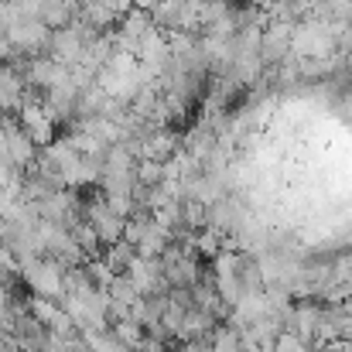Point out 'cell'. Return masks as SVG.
<instances>
[{
	"instance_id": "2",
	"label": "cell",
	"mask_w": 352,
	"mask_h": 352,
	"mask_svg": "<svg viewBox=\"0 0 352 352\" xmlns=\"http://www.w3.org/2000/svg\"><path fill=\"white\" fill-rule=\"evenodd\" d=\"M52 28L41 21V17H21L10 31H7V38H10V45H14V52L21 55V58H38V55H48V48H52Z\"/></svg>"
},
{
	"instance_id": "1",
	"label": "cell",
	"mask_w": 352,
	"mask_h": 352,
	"mask_svg": "<svg viewBox=\"0 0 352 352\" xmlns=\"http://www.w3.org/2000/svg\"><path fill=\"white\" fill-rule=\"evenodd\" d=\"M65 263L55 256H28L21 260V277L28 284V291L34 298H48V301H62L65 294Z\"/></svg>"
},
{
	"instance_id": "3",
	"label": "cell",
	"mask_w": 352,
	"mask_h": 352,
	"mask_svg": "<svg viewBox=\"0 0 352 352\" xmlns=\"http://www.w3.org/2000/svg\"><path fill=\"white\" fill-rule=\"evenodd\" d=\"M76 14H79V7H76L72 0H41V7H38V17H41L52 31L69 28V24L76 21Z\"/></svg>"
}]
</instances>
